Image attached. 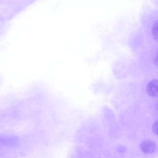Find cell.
<instances>
[{
    "mask_svg": "<svg viewBox=\"0 0 158 158\" xmlns=\"http://www.w3.org/2000/svg\"><path fill=\"white\" fill-rule=\"evenodd\" d=\"M152 130L155 134L158 135V120L153 124Z\"/></svg>",
    "mask_w": 158,
    "mask_h": 158,
    "instance_id": "277c9868",
    "label": "cell"
},
{
    "mask_svg": "<svg viewBox=\"0 0 158 158\" xmlns=\"http://www.w3.org/2000/svg\"><path fill=\"white\" fill-rule=\"evenodd\" d=\"M157 58H158V55H157Z\"/></svg>",
    "mask_w": 158,
    "mask_h": 158,
    "instance_id": "5b68a950",
    "label": "cell"
},
{
    "mask_svg": "<svg viewBox=\"0 0 158 158\" xmlns=\"http://www.w3.org/2000/svg\"><path fill=\"white\" fill-rule=\"evenodd\" d=\"M146 92L152 97H158V79L151 80L147 85Z\"/></svg>",
    "mask_w": 158,
    "mask_h": 158,
    "instance_id": "7a4b0ae2",
    "label": "cell"
},
{
    "mask_svg": "<svg viewBox=\"0 0 158 158\" xmlns=\"http://www.w3.org/2000/svg\"><path fill=\"white\" fill-rule=\"evenodd\" d=\"M140 147L141 151L146 155L154 154L157 150V146L156 143L150 140L143 141L140 144Z\"/></svg>",
    "mask_w": 158,
    "mask_h": 158,
    "instance_id": "6da1fadb",
    "label": "cell"
},
{
    "mask_svg": "<svg viewBox=\"0 0 158 158\" xmlns=\"http://www.w3.org/2000/svg\"><path fill=\"white\" fill-rule=\"evenodd\" d=\"M152 32L154 39L158 42V20L154 23L152 28Z\"/></svg>",
    "mask_w": 158,
    "mask_h": 158,
    "instance_id": "3957f363",
    "label": "cell"
}]
</instances>
